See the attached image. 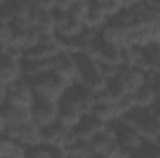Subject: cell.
Listing matches in <instances>:
<instances>
[{
	"instance_id": "5",
	"label": "cell",
	"mask_w": 160,
	"mask_h": 158,
	"mask_svg": "<svg viewBox=\"0 0 160 158\" xmlns=\"http://www.w3.org/2000/svg\"><path fill=\"white\" fill-rule=\"evenodd\" d=\"M32 99H34V89L24 77H19L17 80L8 84V87H6V101L8 102L21 104V106H30Z\"/></svg>"
},
{
	"instance_id": "22",
	"label": "cell",
	"mask_w": 160,
	"mask_h": 158,
	"mask_svg": "<svg viewBox=\"0 0 160 158\" xmlns=\"http://www.w3.org/2000/svg\"><path fill=\"white\" fill-rule=\"evenodd\" d=\"M153 141H155V143H157V145H158V147H160V134H158V136H157V138H155V140H153Z\"/></svg>"
},
{
	"instance_id": "10",
	"label": "cell",
	"mask_w": 160,
	"mask_h": 158,
	"mask_svg": "<svg viewBox=\"0 0 160 158\" xmlns=\"http://www.w3.org/2000/svg\"><path fill=\"white\" fill-rule=\"evenodd\" d=\"M119 78L123 80L127 91L132 93L136 87H140L145 82V71L140 69V67H134V65H121Z\"/></svg>"
},
{
	"instance_id": "2",
	"label": "cell",
	"mask_w": 160,
	"mask_h": 158,
	"mask_svg": "<svg viewBox=\"0 0 160 158\" xmlns=\"http://www.w3.org/2000/svg\"><path fill=\"white\" fill-rule=\"evenodd\" d=\"M110 123H112V126H114V130H116V141L121 145L123 151H127V153L132 156V155L142 147V143H143L145 140L142 138V134L138 132L136 126L125 123L121 117L112 119Z\"/></svg>"
},
{
	"instance_id": "17",
	"label": "cell",
	"mask_w": 160,
	"mask_h": 158,
	"mask_svg": "<svg viewBox=\"0 0 160 158\" xmlns=\"http://www.w3.org/2000/svg\"><path fill=\"white\" fill-rule=\"evenodd\" d=\"M73 0H54V9H67Z\"/></svg>"
},
{
	"instance_id": "15",
	"label": "cell",
	"mask_w": 160,
	"mask_h": 158,
	"mask_svg": "<svg viewBox=\"0 0 160 158\" xmlns=\"http://www.w3.org/2000/svg\"><path fill=\"white\" fill-rule=\"evenodd\" d=\"M99 71H101V75L104 77V80H110V78H114V77L119 75L121 65H118V63H102V62H99Z\"/></svg>"
},
{
	"instance_id": "18",
	"label": "cell",
	"mask_w": 160,
	"mask_h": 158,
	"mask_svg": "<svg viewBox=\"0 0 160 158\" xmlns=\"http://www.w3.org/2000/svg\"><path fill=\"white\" fill-rule=\"evenodd\" d=\"M147 71H151V73H157V75H160V56L149 65V69Z\"/></svg>"
},
{
	"instance_id": "11",
	"label": "cell",
	"mask_w": 160,
	"mask_h": 158,
	"mask_svg": "<svg viewBox=\"0 0 160 158\" xmlns=\"http://www.w3.org/2000/svg\"><path fill=\"white\" fill-rule=\"evenodd\" d=\"M134 126L138 128V132L142 134L143 140H151V141H153V140L160 134V119L153 114V110H149Z\"/></svg>"
},
{
	"instance_id": "4",
	"label": "cell",
	"mask_w": 160,
	"mask_h": 158,
	"mask_svg": "<svg viewBox=\"0 0 160 158\" xmlns=\"http://www.w3.org/2000/svg\"><path fill=\"white\" fill-rule=\"evenodd\" d=\"M52 71L58 73L60 77H63L71 84L77 82V77H78V60H77V54L60 50L52 58Z\"/></svg>"
},
{
	"instance_id": "21",
	"label": "cell",
	"mask_w": 160,
	"mask_h": 158,
	"mask_svg": "<svg viewBox=\"0 0 160 158\" xmlns=\"http://www.w3.org/2000/svg\"><path fill=\"white\" fill-rule=\"evenodd\" d=\"M121 2H123V6H132V4H138L142 0H121Z\"/></svg>"
},
{
	"instance_id": "24",
	"label": "cell",
	"mask_w": 160,
	"mask_h": 158,
	"mask_svg": "<svg viewBox=\"0 0 160 158\" xmlns=\"http://www.w3.org/2000/svg\"><path fill=\"white\" fill-rule=\"evenodd\" d=\"M158 43H160V39H158Z\"/></svg>"
},
{
	"instance_id": "20",
	"label": "cell",
	"mask_w": 160,
	"mask_h": 158,
	"mask_svg": "<svg viewBox=\"0 0 160 158\" xmlns=\"http://www.w3.org/2000/svg\"><path fill=\"white\" fill-rule=\"evenodd\" d=\"M6 87H8V84H4V82H0V104L6 101Z\"/></svg>"
},
{
	"instance_id": "19",
	"label": "cell",
	"mask_w": 160,
	"mask_h": 158,
	"mask_svg": "<svg viewBox=\"0 0 160 158\" xmlns=\"http://www.w3.org/2000/svg\"><path fill=\"white\" fill-rule=\"evenodd\" d=\"M151 110H153V114L160 119V99H157L155 102H153V106H151Z\"/></svg>"
},
{
	"instance_id": "14",
	"label": "cell",
	"mask_w": 160,
	"mask_h": 158,
	"mask_svg": "<svg viewBox=\"0 0 160 158\" xmlns=\"http://www.w3.org/2000/svg\"><path fill=\"white\" fill-rule=\"evenodd\" d=\"M104 89H106V93L110 95V99H112V101H118V99H121L123 95H127V93H128V91H127V87H125V84H123V80L119 78V75H118V77H114V78H110V80H106Z\"/></svg>"
},
{
	"instance_id": "9",
	"label": "cell",
	"mask_w": 160,
	"mask_h": 158,
	"mask_svg": "<svg viewBox=\"0 0 160 158\" xmlns=\"http://www.w3.org/2000/svg\"><path fill=\"white\" fill-rule=\"evenodd\" d=\"M0 116L4 119V123H26L32 121V112L30 106H21V104H13L4 101L0 104Z\"/></svg>"
},
{
	"instance_id": "3",
	"label": "cell",
	"mask_w": 160,
	"mask_h": 158,
	"mask_svg": "<svg viewBox=\"0 0 160 158\" xmlns=\"http://www.w3.org/2000/svg\"><path fill=\"white\" fill-rule=\"evenodd\" d=\"M30 112H32V121L34 123L48 125V123L58 119V99L34 93V99H32V104H30Z\"/></svg>"
},
{
	"instance_id": "6",
	"label": "cell",
	"mask_w": 160,
	"mask_h": 158,
	"mask_svg": "<svg viewBox=\"0 0 160 158\" xmlns=\"http://www.w3.org/2000/svg\"><path fill=\"white\" fill-rule=\"evenodd\" d=\"M104 125H106L104 119H101L97 114H93V112L89 110V112L82 114L80 121L73 126V132H75V136H77L78 140H91L99 130L104 128Z\"/></svg>"
},
{
	"instance_id": "1",
	"label": "cell",
	"mask_w": 160,
	"mask_h": 158,
	"mask_svg": "<svg viewBox=\"0 0 160 158\" xmlns=\"http://www.w3.org/2000/svg\"><path fill=\"white\" fill-rule=\"evenodd\" d=\"M30 82L34 93H39V95H47V97H52V99H60L63 95V91L69 87L71 82L60 77L58 73H54L52 69L43 73V75H38L34 78H26Z\"/></svg>"
},
{
	"instance_id": "7",
	"label": "cell",
	"mask_w": 160,
	"mask_h": 158,
	"mask_svg": "<svg viewBox=\"0 0 160 158\" xmlns=\"http://www.w3.org/2000/svg\"><path fill=\"white\" fill-rule=\"evenodd\" d=\"M8 45H0V82L9 84L21 77V62L6 52Z\"/></svg>"
},
{
	"instance_id": "8",
	"label": "cell",
	"mask_w": 160,
	"mask_h": 158,
	"mask_svg": "<svg viewBox=\"0 0 160 158\" xmlns=\"http://www.w3.org/2000/svg\"><path fill=\"white\" fill-rule=\"evenodd\" d=\"M52 69V58H26L21 60V77L34 78L38 75H43Z\"/></svg>"
},
{
	"instance_id": "12",
	"label": "cell",
	"mask_w": 160,
	"mask_h": 158,
	"mask_svg": "<svg viewBox=\"0 0 160 158\" xmlns=\"http://www.w3.org/2000/svg\"><path fill=\"white\" fill-rule=\"evenodd\" d=\"M108 17L102 13V9L99 7V6H95V4H89L88 2V7H86V11H84V17H82V22H84V26H89V28H95V30H101V26L104 24V21H106Z\"/></svg>"
},
{
	"instance_id": "16",
	"label": "cell",
	"mask_w": 160,
	"mask_h": 158,
	"mask_svg": "<svg viewBox=\"0 0 160 158\" xmlns=\"http://www.w3.org/2000/svg\"><path fill=\"white\" fill-rule=\"evenodd\" d=\"M11 41V22L0 15V45H8Z\"/></svg>"
},
{
	"instance_id": "13",
	"label": "cell",
	"mask_w": 160,
	"mask_h": 158,
	"mask_svg": "<svg viewBox=\"0 0 160 158\" xmlns=\"http://www.w3.org/2000/svg\"><path fill=\"white\" fill-rule=\"evenodd\" d=\"M132 97H134V102L138 106H153V102L158 99L157 93H155V87L147 82H143L140 87H136L132 91Z\"/></svg>"
},
{
	"instance_id": "23",
	"label": "cell",
	"mask_w": 160,
	"mask_h": 158,
	"mask_svg": "<svg viewBox=\"0 0 160 158\" xmlns=\"http://www.w3.org/2000/svg\"><path fill=\"white\" fill-rule=\"evenodd\" d=\"M4 2H6V0H0V6H2V4H4Z\"/></svg>"
}]
</instances>
